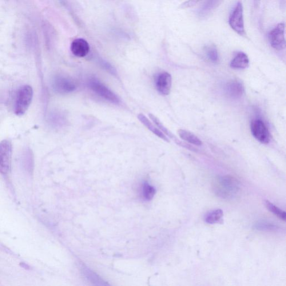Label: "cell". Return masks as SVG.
Here are the masks:
<instances>
[{"label": "cell", "instance_id": "6da1fadb", "mask_svg": "<svg viewBox=\"0 0 286 286\" xmlns=\"http://www.w3.org/2000/svg\"><path fill=\"white\" fill-rule=\"evenodd\" d=\"M214 193L224 199H233L240 191V185L236 178L225 176L218 177L213 183Z\"/></svg>", "mask_w": 286, "mask_h": 286}, {"label": "cell", "instance_id": "7a4b0ae2", "mask_svg": "<svg viewBox=\"0 0 286 286\" xmlns=\"http://www.w3.org/2000/svg\"><path fill=\"white\" fill-rule=\"evenodd\" d=\"M33 90L29 85L23 86L19 89L16 97L15 113L21 116L26 113L32 101Z\"/></svg>", "mask_w": 286, "mask_h": 286}, {"label": "cell", "instance_id": "3957f363", "mask_svg": "<svg viewBox=\"0 0 286 286\" xmlns=\"http://www.w3.org/2000/svg\"><path fill=\"white\" fill-rule=\"evenodd\" d=\"M90 88L95 93H96L105 100L118 104L120 102V99L117 95H115L113 91H111L108 87L105 86L102 82L98 80L97 79L92 78L89 81Z\"/></svg>", "mask_w": 286, "mask_h": 286}, {"label": "cell", "instance_id": "277c9868", "mask_svg": "<svg viewBox=\"0 0 286 286\" xmlns=\"http://www.w3.org/2000/svg\"><path fill=\"white\" fill-rule=\"evenodd\" d=\"M11 143L4 140L0 143V173L7 174L10 172L11 166L12 152Z\"/></svg>", "mask_w": 286, "mask_h": 286}, {"label": "cell", "instance_id": "5b68a950", "mask_svg": "<svg viewBox=\"0 0 286 286\" xmlns=\"http://www.w3.org/2000/svg\"><path fill=\"white\" fill-rule=\"evenodd\" d=\"M229 25L238 34L245 35L243 19V8L241 2L237 4L229 18Z\"/></svg>", "mask_w": 286, "mask_h": 286}, {"label": "cell", "instance_id": "8992f818", "mask_svg": "<svg viewBox=\"0 0 286 286\" xmlns=\"http://www.w3.org/2000/svg\"><path fill=\"white\" fill-rule=\"evenodd\" d=\"M285 24L280 23L276 26L269 34V41L274 49L283 50L286 47Z\"/></svg>", "mask_w": 286, "mask_h": 286}, {"label": "cell", "instance_id": "52a82bcc", "mask_svg": "<svg viewBox=\"0 0 286 286\" xmlns=\"http://www.w3.org/2000/svg\"><path fill=\"white\" fill-rule=\"evenodd\" d=\"M251 132L258 141L267 144L271 140V135L267 127L261 120H254L251 123Z\"/></svg>", "mask_w": 286, "mask_h": 286}, {"label": "cell", "instance_id": "ba28073f", "mask_svg": "<svg viewBox=\"0 0 286 286\" xmlns=\"http://www.w3.org/2000/svg\"><path fill=\"white\" fill-rule=\"evenodd\" d=\"M53 84L54 89L61 94L73 92L77 88L73 79L61 75H57L54 78Z\"/></svg>", "mask_w": 286, "mask_h": 286}, {"label": "cell", "instance_id": "9c48e42d", "mask_svg": "<svg viewBox=\"0 0 286 286\" xmlns=\"http://www.w3.org/2000/svg\"><path fill=\"white\" fill-rule=\"evenodd\" d=\"M156 86L159 93L164 95H168L171 90V75L166 72L159 74L156 79Z\"/></svg>", "mask_w": 286, "mask_h": 286}, {"label": "cell", "instance_id": "30bf717a", "mask_svg": "<svg viewBox=\"0 0 286 286\" xmlns=\"http://www.w3.org/2000/svg\"><path fill=\"white\" fill-rule=\"evenodd\" d=\"M149 117L150 118L151 120H152L159 128L161 132L164 133L166 136L168 137L170 139H171L174 142L176 143L178 145H180L182 147H184V148H188L189 149H193V147L191 146L190 145L186 144V143L181 142L180 140H179L178 139L174 136V135L170 132L167 128H166L164 126V124L161 122L159 119L157 118L156 116H154V115L152 114H150L149 115Z\"/></svg>", "mask_w": 286, "mask_h": 286}, {"label": "cell", "instance_id": "8fae6325", "mask_svg": "<svg viewBox=\"0 0 286 286\" xmlns=\"http://www.w3.org/2000/svg\"><path fill=\"white\" fill-rule=\"evenodd\" d=\"M72 52L78 57H84L89 53L90 46L85 39H77L72 43Z\"/></svg>", "mask_w": 286, "mask_h": 286}, {"label": "cell", "instance_id": "7c38bea8", "mask_svg": "<svg viewBox=\"0 0 286 286\" xmlns=\"http://www.w3.org/2000/svg\"><path fill=\"white\" fill-rule=\"evenodd\" d=\"M244 92L243 84L237 80L228 83L226 86V93L228 96L234 98L240 97Z\"/></svg>", "mask_w": 286, "mask_h": 286}, {"label": "cell", "instance_id": "4fadbf2b", "mask_svg": "<svg viewBox=\"0 0 286 286\" xmlns=\"http://www.w3.org/2000/svg\"><path fill=\"white\" fill-rule=\"evenodd\" d=\"M138 118L143 125L155 135H156L157 137L167 142H169V139L166 137V135L163 133L160 129L156 128L145 115L142 114H139Z\"/></svg>", "mask_w": 286, "mask_h": 286}, {"label": "cell", "instance_id": "5bb4252c", "mask_svg": "<svg viewBox=\"0 0 286 286\" xmlns=\"http://www.w3.org/2000/svg\"><path fill=\"white\" fill-rule=\"evenodd\" d=\"M249 65L248 57L243 52L238 53L230 63V67L234 69H245L247 68Z\"/></svg>", "mask_w": 286, "mask_h": 286}, {"label": "cell", "instance_id": "9a60e30c", "mask_svg": "<svg viewBox=\"0 0 286 286\" xmlns=\"http://www.w3.org/2000/svg\"><path fill=\"white\" fill-rule=\"evenodd\" d=\"M178 136L182 140L188 142L191 144L200 146L202 145V142L195 135L186 130L179 129L178 130Z\"/></svg>", "mask_w": 286, "mask_h": 286}, {"label": "cell", "instance_id": "2e32d148", "mask_svg": "<svg viewBox=\"0 0 286 286\" xmlns=\"http://www.w3.org/2000/svg\"><path fill=\"white\" fill-rule=\"evenodd\" d=\"M224 213L221 209H216L208 213L205 217V221L206 223L209 224H214L218 223L223 217Z\"/></svg>", "mask_w": 286, "mask_h": 286}, {"label": "cell", "instance_id": "e0dca14e", "mask_svg": "<svg viewBox=\"0 0 286 286\" xmlns=\"http://www.w3.org/2000/svg\"><path fill=\"white\" fill-rule=\"evenodd\" d=\"M254 229L264 232H275L279 228L275 224L266 221H259L256 222L254 226Z\"/></svg>", "mask_w": 286, "mask_h": 286}, {"label": "cell", "instance_id": "ac0fdd59", "mask_svg": "<svg viewBox=\"0 0 286 286\" xmlns=\"http://www.w3.org/2000/svg\"><path fill=\"white\" fill-rule=\"evenodd\" d=\"M265 204L266 207H267L269 212L275 214V215L279 217L280 219L284 221L286 220V214L283 210L278 208L277 206L271 203V202L269 201H266Z\"/></svg>", "mask_w": 286, "mask_h": 286}, {"label": "cell", "instance_id": "d6986e66", "mask_svg": "<svg viewBox=\"0 0 286 286\" xmlns=\"http://www.w3.org/2000/svg\"><path fill=\"white\" fill-rule=\"evenodd\" d=\"M156 190L153 187L151 186L148 184H145L143 188V193L144 197L147 200H150L153 197Z\"/></svg>", "mask_w": 286, "mask_h": 286}, {"label": "cell", "instance_id": "ffe728a7", "mask_svg": "<svg viewBox=\"0 0 286 286\" xmlns=\"http://www.w3.org/2000/svg\"><path fill=\"white\" fill-rule=\"evenodd\" d=\"M206 53L210 61L216 62L218 59V51L216 47L214 46H209L206 49Z\"/></svg>", "mask_w": 286, "mask_h": 286}, {"label": "cell", "instance_id": "44dd1931", "mask_svg": "<svg viewBox=\"0 0 286 286\" xmlns=\"http://www.w3.org/2000/svg\"><path fill=\"white\" fill-rule=\"evenodd\" d=\"M219 1V0H207L205 3L204 7L202 10L201 15H206L209 13L210 11L213 10L215 6L217 5V4Z\"/></svg>", "mask_w": 286, "mask_h": 286}, {"label": "cell", "instance_id": "7402d4cb", "mask_svg": "<svg viewBox=\"0 0 286 286\" xmlns=\"http://www.w3.org/2000/svg\"><path fill=\"white\" fill-rule=\"evenodd\" d=\"M201 1V0H188V1L182 4L181 9H187V8L192 7L196 5Z\"/></svg>", "mask_w": 286, "mask_h": 286}, {"label": "cell", "instance_id": "603a6c76", "mask_svg": "<svg viewBox=\"0 0 286 286\" xmlns=\"http://www.w3.org/2000/svg\"><path fill=\"white\" fill-rule=\"evenodd\" d=\"M21 266L22 267H23L24 268H25V269H29V267L28 265H27L25 263H21Z\"/></svg>", "mask_w": 286, "mask_h": 286}]
</instances>
